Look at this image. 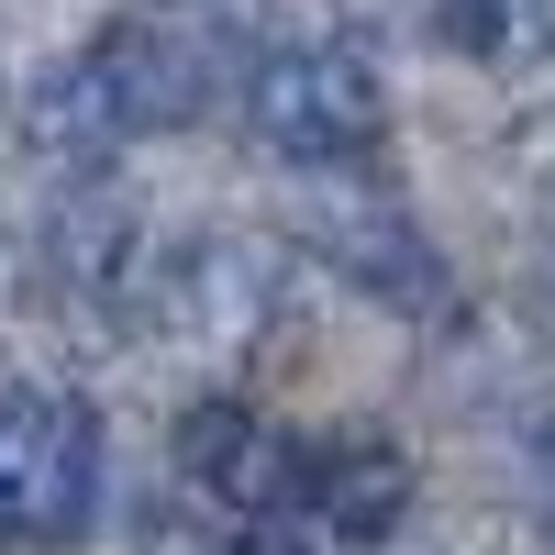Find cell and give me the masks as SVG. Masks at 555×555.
<instances>
[{
    "label": "cell",
    "mask_w": 555,
    "mask_h": 555,
    "mask_svg": "<svg viewBox=\"0 0 555 555\" xmlns=\"http://www.w3.org/2000/svg\"><path fill=\"white\" fill-rule=\"evenodd\" d=\"M178 489H190L211 522L289 512L300 500V444L267 434L245 400H201V411H178Z\"/></svg>",
    "instance_id": "277c9868"
},
{
    "label": "cell",
    "mask_w": 555,
    "mask_h": 555,
    "mask_svg": "<svg viewBox=\"0 0 555 555\" xmlns=\"http://www.w3.org/2000/svg\"><path fill=\"white\" fill-rule=\"evenodd\" d=\"M211 78H222L211 44L178 12H122V23H101L56 78H44L34 133H44V145H78V156L156 145V133H190L211 112Z\"/></svg>",
    "instance_id": "6da1fadb"
},
{
    "label": "cell",
    "mask_w": 555,
    "mask_h": 555,
    "mask_svg": "<svg viewBox=\"0 0 555 555\" xmlns=\"http://www.w3.org/2000/svg\"><path fill=\"white\" fill-rule=\"evenodd\" d=\"M101 512V423L56 378L0 389V555H67Z\"/></svg>",
    "instance_id": "3957f363"
},
{
    "label": "cell",
    "mask_w": 555,
    "mask_h": 555,
    "mask_svg": "<svg viewBox=\"0 0 555 555\" xmlns=\"http://www.w3.org/2000/svg\"><path fill=\"white\" fill-rule=\"evenodd\" d=\"M245 122L267 133V156H289L311 178H366L389 145V89L378 56L345 34H311V44H278L245 78Z\"/></svg>",
    "instance_id": "7a4b0ae2"
},
{
    "label": "cell",
    "mask_w": 555,
    "mask_h": 555,
    "mask_svg": "<svg viewBox=\"0 0 555 555\" xmlns=\"http://www.w3.org/2000/svg\"><path fill=\"white\" fill-rule=\"evenodd\" d=\"M300 500H311L322 533L378 544V533L411 512V455H400L389 434H322V444H300Z\"/></svg>",
    "instance_id": "5b68a950"
},
{
    "label": "cell",
    "mask_w": 555,
    "mask_h": 555,
    "mask_svg": "<svg viewBox=\"0 0 555 555\" xmlns=\"http://www.w3.org/2000/svg\"><path fill=\"white\" fill-rule=\"evenodd\" d=\"M322 245L345 256V278H366V289H389V300H434V256H423V234H411V222L378 201L366 222H322Z\"/></svg>",
    "instance_id": "8992f818"
},
{
    "label": "cell",
    "mask_w": 555,
    "mask_h": 555,
    "mask_svg": "<svg viewBox=\"0 0 555 555\" xmlns=\"http://www.w3.org/2000/svg\"><path fill=\"white\" fill-rule=\"evenodd\" d=\"M211 555H311V533H300L289 512H256V522H222Z\"/></svg>",
    "instance_id": "52a82bcc"
}]
</instances>
